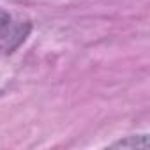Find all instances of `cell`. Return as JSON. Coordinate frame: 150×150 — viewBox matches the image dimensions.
Returning a JSON list of instances; mask_svg holds the SVG:
<instances>
[{"label": "cell", "mask_w": 150, "mask_h": 150, "mask_svg": "<svg viewBox=\"0 0 150 150\" xmlns=\"http://www.w3.org/2000/svg\"><path fill=\"white\" fill-rule=\"evenodd\" d=\"M113 146H122V148H127V146H141V148H146L148 146V141H146V136H141L139 138V141H138V138H129V139H124V141H118V143H115Z\"/></svg>", "instance_id": "1"}]
</instances>
